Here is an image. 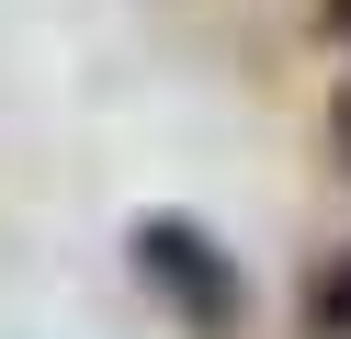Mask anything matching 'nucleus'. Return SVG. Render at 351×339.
I'll use <instances>...</instances> for the list:
<instances>
[{"label":"nucleus","instance_id":"f257e3e1","mask_svg":"<svg viewBox=\"0 0 351 339\" xmlns=\"http://www.w3.org/2000/svg\"><path fill=\"white\" fill-rule=\"evenodd\" d=\"M125 260H136V283L170 305L182 339H238L250 328V283H238L227 238H215L204 215H136L125 226Z\"/></svg>","mask_w":351,"mask_h":339},{"label":"nucleus","instance_id":"f03ea898","mask_svg":"<svg viewBox=\"0 0 351 339\" xmlns=\"http://www.w3.org/2000/svg\"><path fill=\"white\" fill-rule=\"evenodd\" d=\"M306 339H351V249L306 283Z\"/></svg>","mask_w":351,"mask_h":339},{"label":"nucleus","instance_id":"7ed1b4c3","mask_svg":"<svg viewBox=\"0 0 351 339\" xmlns=\"http://www.w3.org/2000/svg\"><path fill=\"white\" fill-rule=\"evenodd\" d=\"M328 34H351V0H328Z\"/></svg>","mask_w":351,"mask_h":339},{"label":"nucleus","instance_id":"20e7f679","mask_svg":"<svg viewBox=\"0 0 351 339\" xmlns=\"http://www.w3.org/2000/svg\"><path fill=\"white\" fill-rule=\"evenodd\" d=\"M340 147H351V90H340Z\"/></svg>","mask_w":351,"mask_h":339}]
</instances>
